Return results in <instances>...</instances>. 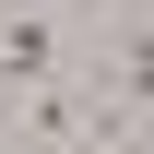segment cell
<instances>
[{
    "mask_svg": "<svg viewBox=\"0 0 154 154\" xmlns=\"http://www.w3.org/2000/svg\"><path fill=\"white\" fill-rule=\"evenodd\" d=\"M59 59H71V48H59V24H48V12H12V24H0V83H12V95H48Z\"/></svg>",
    "mask_w": 154,
    "mask_h": 154,
    "instance_id": "cell-1",
    "label": "cell"
},
{
    "mask_svg": "<svg viewBox=\"0 0 154 154\" xmlns=\"http://www.w3.org/2000/svg\"><path fill=\"white\" fill-rule=\"evenodd\" d=\"M107 71L131 83V95L154 107V24H119V48H107Z\"/></svg>",
    "mask_w": 154,
    "mask_h": 154,
    "instance_id": "cell-2",
    "label": "cell"
}]
</instances>
